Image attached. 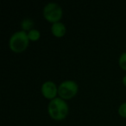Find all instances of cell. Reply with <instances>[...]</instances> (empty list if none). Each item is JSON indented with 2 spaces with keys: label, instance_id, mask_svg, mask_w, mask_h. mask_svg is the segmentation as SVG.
<instances>
[{
  "label": "cell",
  "instance_id": "9",
  "mask_svg": "<svg viewBox=\"0 0 126 126\" xmlns=\"http://www.w3.org/2000/svg\"><path fill=\"white\" fill-rule=\"evenodd\" d=\"M119 66L122 67L124 70H126V52H124L121 54L118 59Z\"/></svg>",
  "mask_w": 126,
  "mask_h": 126
},
{
  "label": "cell",
  "instance_id": "7",
  "mask_svg": "<svg viewBox=\"0 0 126 126\" xmlns=\"http://www.w3.org/2000/svg\"><path fill=\"white\" fill-rule=\"evenodd\" d=\"M34 25H35V22L32 18L30 17H25L24 19H23V21L21 22V28L23 29V30L26 31H30V30L34 29Z\"/></svg>",
  "mask_w": 126,
  "mask_h": 126
},
{
  "label": "cell",
  "instance_id": "10",
  "mask_svg": "<svg viewBox=\"0 0 126 126\" xmlns=\"http://www.w3.org/2000/svg\"><path fill=\"white\" fill-rule=\"evenodd\" d=\"M118 113L120 114L122 117H126V102L122 103L118 107Z\"/></svg>",
  "mask_w": 126,
  "mask_h": 126
},
{
  "label": "cell",
  "instance_id": "8",
  "mask_svg": "<svg viewBox=\"0 0 126 126\" xmlns=\"http://www.w3.org/2000/svg\"><path fill=\"white\" fill-rule=\"evenodd\" d=\"M28 36H29V38H30V40L36 41L40 38L41 33L38 30L34 28V29H32V30H30V31H28Z\"/></svg>",
  "mask_w": 126,
  "mask_h": 126
},
{
  "label": "cell",
  "instance_id": "5",
  "mask_svg": "<svg viewBox=\"0 0 126 126\" xmlns=\"http://www.w3.org/2000/svg\"><path fill=\"white\" fill-rule=\"evenodd\" d=\"M42 93L45 98H56V94L58 93V87L56 86L55 83L54 81L47 80L42 85Z\"/></svg>",
  "mask_w": 126,
  "mask_h": 126
},
{
  "label": "cell",
  "instance_id": "3",
  "mask_svg": "<svg viewBox=\"0 0 126 126\" xmlns=\"http://www.w3.org/2000/svg\"><path fill=\"white\" fill-rule=\"evenodd\" d=\"M63 14L62 8L55 2H49L43 7V16L47 21L51 23L60 22Z\"/></svg>",
  "mask_w": 126,
  "mask_h": 126
},
{
  "label": "cell",
  "instance_id": "1",
  "mask_svg": "<svg viewBox=\"0 0 126 126\" xmlns=\"http://www.w3.org/2000/svg\"><path fill=\"white\" fill-rule=\"evenodd\" d=\"M68 110L67 103L60 97H56L51 99L47 106L49 115L55 120H61L65 118L68 114Z\"/></svg>",
  "mask_w": 126,
  "mask_h": 126
},
{
  "label": "cell",
  "instance_id": "6",
  "mask_svg": "<svg viewBox=\"0 0 126 126\" xmlns=\"http://www.w3.org/2000/svg\"><path fill=\"white\" fill-rule=\"evenodd\" d=\"M51 31H52L53 35L54 36L57 37H61L65 35L67 29H66L65 24L61 22H56L54 23L51 26Z\"/></svg>",
  "mask_w": 126,
  "mask_h": 126
},
{
  "label": "cell",
  "instance_id": "11",
  "mask_svg": "<svg viewBox=\"0 0 126 126\" xmlns=\"http://www.w3.org/2000/svg\"><path fill=\"white\" fill-rule=\"evenodd\" d=\"M123 83H124V85L126 86V74L123 77Z\"/></svg>",
  "mask_w": 126,
  "mask_h": 126
},
{
  "label": "cell",
  "instance_id": "4",
  "mask_svg": "<svg viewBox=\"0 0 126 126\" xmlns=\"http://www.w3.org/2000/svg\"><path fill=\"white\" fill-rule=\"evenodd\" d=\"M78 92V84L72 79H67L60 84L58 86V94L63 99L72 98Z\"/></svg>",
  "mask_w": 126,
  "mask_h": 126
},
{
  "label": "cell",
  "instance_id": "2",
  "mask_svg": "<svg viewBox=\"0 0 126 126\" xmlns=\"http://www.w3.org/2000/svg\"><path fill=\"white\" fill-rule=\"evenodd\" d=\"M30 42L28 33L24 30H18L12 34L10 38V47L14 52H22L27 48Z\"/></svg>",
  "mask_w": 126,
  "mask_h": 126
}]
</instances>
